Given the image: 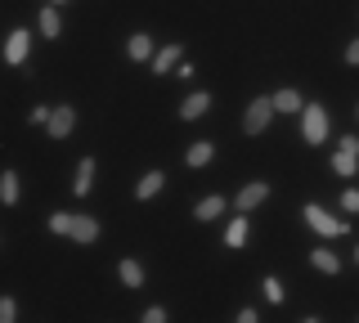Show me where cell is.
Wrapping results in <instances>:
<instances>
[{"label": "cell", "instance_id": "obj_1", "mask_svg": "<svg viewBox=\"0 0 359 323\" xmlns=\"http://www.w3.org/2000/svg\"><path fill=\"white\" fill-rule=\"evenodd\" d=\"M301 135H306V144H323V139H328V113H323V104H306V108H301Z\"/></svg>", "mask_w": 359, "mask_h": 323}, {"label": "cell", "instance_id": "obj_2", "mask_svg": "<svg viewBox=\"0 0 359 323\" xmlns=\"http://www.w3.org/2000/svg\"><path fill=\"white\" fill-rule=\"evenodd\" d=\"M274 113H278V108H274V95H269V99H265V95L252 99V108H247V126H243V130H247V135H261Z\"/></svg>", "mask_w": 359, "mask_h": 323}, {"label": "cell", "instance_id": "obj_3", "mask_svg": "<svg viewBox=\"0 0 359 323\" xmlns=\"http://www.w3.org/2000/svg\"><path fill=\"white\" fill-rule=\"evenodd\" d=\"M306 220H310V225L323 233V238H337V233H351V229H346V220L328 216V211H323L319 202H310V207H306Z\"/></svg>", "mask_w": 359, "mask_h": 323}, {"label": "cell", "instance_id": "obj_4", "mask_svg": "<svg viewBox=\"0 0 359 323\" xmlns=\"http://www.w3.org/2000/svg\"><path fill=\"white\" fill-rule=\"evenodd\" d=\"M27 46H32V32L27 27H14V32H9V41H5V63H14V68H18V63L27 59Z\"/></svg>", "mask_w": 359, "mask_h": 323}, {"label": "cell", "instance_id": "obj_5", "mask_svg": "<svg viewBox=\"0 0 359 323\" xmlns=\"http://www.w3.org/2000/svg\"><path fill=\"white\" fill-rule=\"evenodd\" d=\"M207 108H211V95H207V90H194L184 104H180V121H198Z\"/></svg>", "mask_w": 359, "mask_h": 323}, {"label": "cell", "instance_id": "obj_6", "mask_svg": "<svg viewBox=\"0 0 359 323\" xmlns=\"http://www.w3.org/2000/svg\"><path fill=\"white\" fill-rule=\"evenodd\" d=\"M265 198H269V184H265V180H256V184H247V188H243V193H238V198H233V207H238V211H243V216H247V211H252L256 202H265Z\"/></svg>", "mask_w": 359, "mask_h": 323}, {"label": "cell", "instance_id": "obj_7", "mask_svg": "<svg viewBox=\"0 0 359 323\" xmlns=\"http://www.w3.org/2000/svg\"><path fill=\"white\" fill-rule=\"evenodd\" d=\"M45 130H50V135L54 139H63V135H72V108H54V113H50V121H45Z\"/></svg>", "mask_w": 359, "mask_h": 323}, {"label": "cell", "instance_id": "obj_8", "mask_svg": "<svg viewBox=\"0 0 359 323\" xmlns=\"http://www.w3.org/2000/svg\"><path fill=\"white\" fill-rule=\"evenodd\" d=\"M90 184H95V158H81V162H76V184H72V193L86 198Z\"/></svg>", "mask_w": 359, "mask_h": 323}, {"label": "cell", "instance_id": "obj_9", "mask_svg": "<svg viewBox=\"0 0 359 323\" xmlns=\"http://www.w3.org/2000/svg\"><path fill=\"white\" fill-rule=\"evenodd\" d=\"M162 184H166V175H162V171H149V175L140 180V188H135V198H144V202H149V198L162 193Z\"/></svg>", "mask_w": 359, "mask_h": 323}, {"label": "cell", "instance_id": "obj_10", "mask_svg": "<svg viewBox=\"0 0 359 323\" xmlns=\"http://www.w3.org/2000/svg\"><path fill=\"white\" fill-rule=\"evenodd\" d=\"M211 158H216V144H211V139H198L194 149L184 153V162H189V166H207Z\"/></svg>", "mask_w": 359, "mask_h": 323}, {"label": "cell", "instance_id": "obj_11", "mask_svg": "<svg viewBox=\"0 0 359 323\" xmlns=\"http://www.w3.org/2000/svg\"><path fill=\"white\" fill-rule=\"evenodd\" d=\"M72 238H76V242H95V238H99V225H95L90 216H72Z\"/></svg>", "mask_w": 359, "mask_h": 323}, {"label": "cell", "instance_id": "obj_12", "mask_svg": "<svg viewBox=\"0 0 359 323\" xmlns=\"http://www.w3.org/2000/svg\"><path fill=\"white\" fill-rule=\"evenodd\" d=\"M274 108H278V113H301L306 99H301L297 90H274Z\"/></svg>", "mask_w": 359, "mask_h": 323}, {"label": "cell", "instance_id": "obj_13", "mask_svg": "<svg viewBox=\"0 0 359 323\" xmlns=\"http://www.w3.org/2000/svg\"><path fill=\"white\" fill-rule=\"evenodd\" d=\"M332 171L351 180V175L359 171V153H346V149H337V158H332Z\"/></svg>", "mask_w": 359, "mask_h": 323}, {"label": "cell", "instance_id": "obj_14", "mask_svg": "<svg viewBox=\"0 0 359 323\" xmlns=\"http://www.w3.org/2000/svg\"><path fill=\"white\" fill-rule=\"evenodd\" d=\"M175 63H180V46H166V50H157V54H153V72H157V76L171 72Z\"/></svg>", "mask_w": 359, "mask_h": 323}, {"label": "cell", "instance_id": "obj_15", "mask_svg": "<svg viewBox=\"0 0 359 323\" xmlns=\"http://www.w3.org/2000/svg\"><path fill=\"white\" fill-rule=\"evenodd\" d=\"M220 211H224V198H220V193H211V198H202V202L194 207V216H198V220H216Z\"/></svg>", "mask_w": 359, "mask_h": 323}, {"label": "cell", "instance_id": "obj_16", "mask_svg": "<svg viewBox=\"0 0 359 323\" xmlns=\"http://www.w3.org/2000/svg\"><path fill=\"white\" fill-rule=\"evenodd\" d=\"M117 274H121V283H126V287H140V283H144V265H140V261H121Z\"/></svg>", "mask_w": 359, "mask_h": 323}, {"label": "cell", "instance_id": "obj_17", "mask_svg": "<svg viewBox=\"0 0 359 323\" xmlns=\"http://www.w3.org/2000/svg\"><path fill=\"white\" fill-rule=\"evenodd\" d=\"M0 202H5V207H14V202H18V175H14V171L0 175Z\"/></svg>", "mask_w": 359, "mask_h": 323}, {"label": "cell", "instance_id": "obj_18", "mask_svg": "<svg viewBox=\"0 0 359 323\" xmlns=\"http://www.w3.org/2000/svg\"><path fill=\"white\" fill-rule=\"evenodd\" d=\"M310 265H314V270H323V274H337V270H341V261H337V256H332L328 247H319V252H314V256H310Z\"/></svg>", "mask_w": 359, "mask_h": 323}, {"label": "cell", "instance_id": "obj_19", "mask_svg": "<svg viewBox=\"0 0 359 323\" xmlns=\"http://www.w3.org/2000/svg\"><path fill=\"white\" fill-rule=\"evenodd\" d=\"M130 59H135V63H144V59H153V41H149V36H144V32H140V36H130Z\"/></svg>", "mask_w": 359, "mask_h": 323}, {"label": "cell", "instance_id": "obj_20", "mask_svg": "<svg viewBox=\"0 0 359 323\" xmlns=\"http://www.w3.org/2000/svg\"><path fill=\"white\" fill-rule=\"evenodd\" d=\"M224 242H229V247H243V242H247V220H243V211H238V220L224 229Z\"/></svg>", "mask_w": 359, "mask_h": 323}, {"label": "cell", "instance_id": "obj_21", "mask_svg": "<svg viewBox=\"0 0 359 323\" xmlns=\"http://www.w3.org/2000/svg\"><path fill=\"white\" fill-rule=\"evenodd\" d=\"M36 18H41V36H50V41L59 36V14H54V9H41Z\"/></svg>", "mask_w": 359, "mask_h": 323}, {"label": "cell", "instance_id": "obj_22", "mask_svg": "<svg viewBox=\"0 0 359 323\" xmlns=\"http://www.w3.org/2000/svg\"><path fill=\"white\" fill-rule=\"evenodd\" d=\"M50 229H54V233H67V238H72V216H67V211H54V216H50Z\"/></svg>", "mask_w": 359, "mask_h": 323}, {"label": "cell", "instance_id": "obj_23", "mask_svg": "<svg viewBox=\"0 0 359 323\" xmlns=\"http://www.w3.org/2000/svg\"><path fill=\"white\" fill-rule=\"evenodd\" d=\"M265 296L274 301V305H283V283H278V278H265Z\"/></svg>", "mask_w": 359, "mask_h": 323}, {"label": "cell", "instance_id": "obj_24", "mask_svg": "<svg viewBox=\"0 0 359 323\" xmlns=\"http://www.w3.org/2000/svg\"><path fill=\"white\" fill-rule=\"evenodd\" d=\"M341 211H351V216L359 211V188H346L341 193Z\"/></svg>", "mask_w": 359, "mask_h": 323}, {"label": "cell", "instance_id": "obj_25", "mask_svg": "<svg viewBox=\"0 0 359 323\" xmlns=\"http://www.w3.org/2000/svg\"><path fill=\"white\" fill-rule=\"evenodd\" d=\"M50 113H54V108H45V104H36V108H32V126H45V121H50Z\"/></svg>", "mask_w": 359, "mask_h": 323}, {"label": "cell", "instance_id": "obj_26", "mask_svg": "<svg viewBox=\"0 0 359 323\" xmlns=\"http://www.w3.org/2000/svg\"><path fill=\"white\" fill-rule=\"evenodd\" d=\"M9 319H14V301L0 296V323H9Z\"/></svg>", "mask_w": 359, "mask_h": 323}, {"label": "cell", "instance_id": "obj_27", "mask_svg": "<svg viewBox=\"0 0 359 323\" xmlns=\"http://www.w3.org/2000/svg\"><path fill=\"white\" fill-rule=\"evenodd\" d=\"M144 319H149V323H162V319H166V310H162V305H153V310H144Z\"/></svg>", "mask_w": 359, "mask_h": 323}, {"label": "cell", "instance_id": "obj_28", "mask_svg": "<svg viewBox=\"0 0 359 323\" xmlns=\"http://www.w3.org/2000/svg\"><path fill=\"white\" fill-rule=\"evenodd\" d=\"M346 63H355V68H359V41H351V46H346Z\"/></svg>", "mask_w": 359, "mask_h": 323}, {"label": "cell", "instance_id": "obj_29", "mask_svg": "<svg viewBox=\"0 0 359 323\" xmlns=\"http://www.w3.org/2000/svg\"><path fill=\"white\" fill-rule=\"evenodd\" d=\"M355 261H359V247H355Z\"/></svg>", "mask_w": 359, "mask_h": 323}, {"label": "cell", "instance_id": "obj_30", "mask_svg": "<svg viewBox=\"0 0 359 323\" xmlns=\"http://www.w3.org/2000/svg\"><path fill=\"white\" fill-rule=\"evenodd\" d=\"M54 5H59V0H54Z\"/></svg>", "mask_w": 359, "mask_h": 323}]
</instances>
